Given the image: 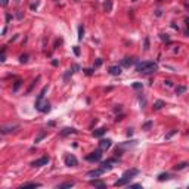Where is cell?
Listing matches in <instances>:
<instances>
[{"label": "cell", "mask_w": 189, "mask_h": 189, "mask_svg": "<svg viewBox=\"0 0 189 189\" xmlns=\"http://www.w3.org/2000/svg\"><path fill=\"white\" fill-rule=\"evenodd\" d=\"M37 6H38V2H37V3H32V5L30 6V8H31V9L34 10V9H37Z\"/></svg>", "instance_id": "obj_43"}, {"label": "cell", "mask_w": 189, "mask_h": 189, "mask_svg": "<svg viewBox=\"0 0 189 189\" xmlns=\"http://www.w3.org/2000/svg\"><path fill=\"white\" fill-rule=\"evenodd\" d=\"M90 185H92V186H96V188H99V189H105L106 188V183H103V182L99 180V179L90 180Z\"/></svg>", "instance_id": "obj_11"}, {"label": "cell", "mask_w": 189, "mask_h": 189, "mask_svg": "<svg viewBox=\"0 0 189 189\" xmlns=\"http://www.w3.org/2000/svg\"><path fill=\"white\" fill-rule=\"evenodd\" d=\"M101 65H102V59H101V58H97V59L95 61V67L97 68V67H101Z\"/></svg>", "instance_id": "obj_37"}, {"label": "cell", "mask_w": 189, "mask_h": 189, "mask_svg": "<svg viewBox=\"0 0 189 189\" xmlns=\"http://www.w3.org/2000/svg\"><path fill=\"white\" fill-rule=\"evenodd\" d=\"M9 3V0H2V6H6Z\"/></svg>", "instance_id": "obj_47"}, {"label": "cell", "mask_w": 189, "mask_h": 189, "mask_svg": "<svg viewBox=\"0 0 189 189\" xmlns=\"http://www.w3.org/2000/svg\"><path fill=\"white\" fill-rule=\"evenodd\" d=\"M103 9H105V12H111V10H112V0H105Z\"/></svg>", "instance_id": "obj_20"}, {"label": "cell", "mask_w": 189, "mask_h": 189, "mask_svg": "<svg viewBox=\"0 0 189 189\" xmlns=\"http://www.w3.org/2000/svg\"><path fill=\"white\" fill-rule=\"evenodd\" d=\"M74 133H77V130L74 127H65V129L61 130V136H68V134H74Z\"/></svg>", "instance_id": "obj_12"}, {"label": "cell", "mask_w": 189, "mask_h": 189, "mask_svg": "<svg viewBox=\"0 0 189 189\" xmlns=\"http://www.w3.org/2000/svg\"><path fill=\"white\" fill-rule=\"evenodd\" d=\"M136 174H139L138 168H130V170H126L124 173H123V177H129V179H132V177H134Z\"/></svg>", "instance_id": "obj_8"}, {"label": "cell", "mask_w": 189, "mask_h": 189, "mask_svg": "<svg viewBox=\"0 0 189 189\" xmlns=\"http://www.w3.org/2000/svg\"><path fill=\"white\" fill-rule=\"evenodd\" d=\"M103 173H105V170H103V168L101 167V168H96V170L89 171V173H87V176H89V177H99V176H102Z\"/></svg>", "instance_id": "obj_9"}, {"label": "cell", "mask_w": 189, "mask_h": 189, "mask_svg": "<svg viewBox=\"0 0 189 189\" xmlns=\"http://www.w3.org/2000/svg\"><path fill=\"white\" fill-rule=\"evenodd\" d=\"M151 127H152V121H146V123L142 126V129H143V130H149Z\"/></svg>", "instance_id": "obj_31"}, {"label": "cell", "mask_w": 189, "mask_h": 189, "mask_svg": "<svg viewBox=\"0 0 189 189\" xmlns=\"http://www.w3.org/2000/svg\"><path fill=\"white\" fill-rule=\"evenodd\" d=\"M189 166V162H180V164H177V166H174V170H183V168H186V167Z\"/></svg>", "instance_id": "obj_24"}, {"label": "cell", "mask_w": 189, "mask_h": 189, "mask_svg": "<svg viewBox=\"0 0 189 189\" xmlns=\"http://www.w3.org/2000/svg\"><path fill=\"white\" fill-rule=\"evenodd\" d=\"M129 188H134V189H138V188H142L140 185H138V183H134V185H129Z\"/></svg>", "instance_id": "obj_42"}, {"label": "cell", "mask_w": 189, "mask_h": 189, "mask_svg": "<svg viewBox=\"0 0 189 189\" xmlns=\"http://www.w3.org/2000/svg\"><path fill=\"white\" fill-rule=\"evenodd\" d=\"M42 183H37V182H28V183H24L21 185V189H25V188H40Z\"/></svg>", "instance_id": "obj_15"}, {"label": "cell", "mask_w": 189, "mask_h": 189, "mask_svg": "<svg viewBox=\"0 0 189 189\" xmlns=\"http://www.w3.org/2000/svg\"><path fill=\"white\" fill-rule=\"evenodd\" d=\"M158 69V65L152 61H145V62H139L136 65V71L142 74H152Z\"/></svg>", "instance_id": "obj_1"}, {"label": "cell", "mask_w": 189, "mask_h": 189, "mask_svg": "<svg viewBox=\"0 0 189 189\" xmlns=\"http://www.w3.org/2000/svg\"><path fill=\"white\" fill-rule=\"evenodd\" d=\"M123 117H124V115H123V114H121V115H117L115 121H120V120H123Z\"/></svg>", "instance_id": "obj_46"}, {"label": "cell", "mask_w": 189, "mask_h": 189, "mask_svg": "<svg viewBox=\"0 0 189 189\" xmlns=\"http://www.w3.org/2000/svg\"><path fill=\"white\" fill-rule=\"evenodd\" d=\"M47 162H49V157H42L36 160V161H32L31 167H43V166H47Z\"/></svg>", "instance_id": "obj_4"}, {"label": "cell", "mask_w": 189, "mask_h": 189, "mask_svg": "<svg viewBox=\"0 0 189 189\" xmlns=\"http://www.w3.org/2000/svg\"><path fill=\"white\" fill-rule=\"evenodd\" d=\"M111 145H112V140H111V139H101V142H99V148H101L102 151L109 149Z\"/></svg>", "instance_id": "obj_7"}, {"label": "cell", "mask_w": 189, "mask_h": 189, "mask_svg": "<svg viewBox=\"0 0 189 189\" xmlns=\"http://www.w3.org/2000/svg\"><path fill=\"white\" fill-rule=\"evenodd\" d=\"M143 49H145V50H149V38H145V47H143Z\"/></svg>", "instance_id": "obj_35"}, {"label": "cell", "mask_w": 189, "mask_h": 189, "mask_svg": "<svg viewBox=\"0 0 189 189\" xmlns=\"http://www.w3.org/2000/svg\"><path fill=\"white\" fill-rule=\"evenodd\" d=\"M15 2H16V3H19V2H21V0H15Z\"/></svg>", "instance_id": "obj_50"}, {"label": "cell", "mask_w": 189, "mask_h": 189, "mask_svg": "<svg viewBox=\"0 0 189 189\" xmlns=\"http://www.w3.org/2000/svg\"><path fill=\"white\" fill-rule=\"evenodd\" d=\"M105 133H106V127H101V129H96L93 132V136H95V138H101V136H103Z\"/></svg>", "instance_id": "obj_16"}, {"label": "cell", "mask_w": 189, "mask_h": 189, "mask_svg": "<svg viewBox=\"0 0 189 189\" xmlns=\"http://www.w3.org/2000/svg\"><path fill=\"white\" fill-rule=\"evenodd\" d=\"M186 92V87L185 86H177L176 87V95H182V93Z\"/></svg>", "instance_id": "obj_26"}, {"label": "cell", "mask_w": 189, "mask_h": 189, "mask_svg": "<svg viewBox=\"0 0 189 189\" xmlns=\"http://www.w3.org/2000/svg\"><path fill=\"white\" fill-rule=\"evenodd\" d=\"M160 37H161V40H164V42H167V43L170 42V38H168V36H167V34H161Z\"/></svg>", "instance_id": "obj_36"}, {"label": "cell", "mask_w": 189, "mask_h": 189, "mask_svg": "<svg viewBox=\"0 0 189 189\" xmlns=\"http://www.w3.org/2000/svg\"><path fill=\"white\" fill-rule=\"evenodd\" d=\"M136 64V59L134 58H124V59H121V65L123 67H130V65Z\"/></svg>", "instance_id": "obj_13"}, {"label": "cell", "mask_w": 189, "mask_h": 189, "mask_svg": "<svg viewBox=\"0 0 189 189\" xmlns=\"http://www.w3.org/2000/svg\"><path fill=\"white\" fill-rule=\"evenodd\" d=\"M19 62H21V64H25V62H28V55H27V53H24V55L19 56Z\"/></svg>", "instance_id": "obj_30"}, {"label": "cell", "mask_w": 189, "mask_h": 189, "mask_svg": "<svg viewBox=\"0 0 189 189\" xmlns=\"http://www.w3.org/2000/svg\"><path fill=\"white\" fill-rule=\"evenodd\" d=\"M164 84H166L167 87H171V86H173V83H171L170 80H166V81H164Z\"/></svg>", "instance_id": "obj_40"}, {"label": "cell", "mask_w": 189, "mask_h": 189, "mask_svg": "<svg viewBox=\"0 0 189 189\" xmlns=\"http://www.w3.org/2000/svg\"><path fill=\"white\" fill-rule=\"evenodd\" d=\"M112 164H115V158H111V160H106V161H102V164H101V167L103 168L105 171H109L111 168H112Z\"/></svg>", "instance_id": "obj_6"}, {"label": "cell", "mask_w": 189, "mask_h": 189, "mask_svg": "<svg viewBox=\"0 0 189 189\" xmlns=\"http://www.w3.org/2000/svg\"><path fill=\"white\" fill-rule=\"evenodd\" d=\"M83 71H84L86 75H92V73H93V69H90V68H86V69H83Z\"/></svg>", "instance_id": "obj_39"}, {"label": "cell", "mask_w": 189, "mask_h": 189, "mask_svg": "<svg viewBox=\"0 0 189 189\" xmlns=\"http://www.w3.org/2000/svg\"><path fill=\"white\" fill-rule=\"evenodd\" d=\"M77 164H79V161H77V158L74 157V155H71V154H69V155H67V157H65V166L75 167Z\"/></svg>", "instance_id": "obj_5"}, {"label": "cell", "mask_w": 189, "mask_h": 189, "mask_svg": "<svg viewBox=\"0 0 189 189\" xmlns=\"http://www.w3.org/2000/svg\"><path fill=\"white\" fill-rule=\"evenodd\" d=\"M132 87L136 89V90H139V89H142V83H139V81H136V83L132 84Z\"/></svg>", "instance_id": "obj_33"}, {"label": "cell", "mask_w": 189, "mask_h": 189, "mask_svg": "<svg viewBox=\"0 0 189 189\" xmlns=\"http://www.w3.org/2000/svg\"><path fill=\"white\" fill-rule=\"evenodd\" d=\"M185 22H186V27H188V34H189V18L186 19V21H185Z\"/></svg>", "instance_id": "obj_49"}, {"label": "cell", "mask_w": 189, "mask_h": 189, "mask_svg": "<svg viewBox=\"0 0 189 189\" xmlns=\"http://www.w3.org/2000/svg\"><path fill=\"white\" fill-rule=\"evenodd\" d=\"M101 158H102V149L99 148V149H96V151H93L90 155H87V157H86V160H87V161L95 162V161H99Z\"/></svg>", "instance_id": "obj_3"}, {"label": "cell", "mask_w": 189, "mask_h": 189, "mask_svg": "<svg viewBox=\"0 0 189 189\" xmlns=\"http://www.w3.org/2000/svg\"><path fill=\"white\" fill-rule=\"evenodd\" d=\"M58 64H59V62H58L56 59H53V61H52V65H53V67H58Z\"/></svg>", "instance_id": "obj_44"}, {"label": "cell", "mask_w": 189, "mask_h": 189, "mask_svg": "<svg viewBox=\"0 0 189 189\" xmlns=\"http://www.w3.org/2000/svg\"><path fill=\"white\" fill-rule=\"evenodd\" d=\"M38 80H40V75H38V77H36V79L32 80V83H31V86H30V87L27 89V95H28V93H30V92H31V90H32V87H34V84H36L37 81H38Z\"/></svg>", "instance_id": "obj_27"}, {"label": "cell", "mask_w": 189, "mask_h": 189, "mask_svg": "<svg viewBox=\"0 0 189 189\" xmlns=\"http://www.w3.org/2000/svg\"><path fill=\"white\" fill-rule=\"evenodd\" d=\"M114 154H115V157H121V155H123V149H121V148H117Z\"/></svg>", "instance_id": "obj_34"}, {"label": "cell", "mask_w": 189, "mask_h": 189, "mask_svg": "<svg viewBox=\"0 0 189 189\" xmlns=\"http://www.w3.org/2000/svg\"><path fill=\"white\" fill-rule=\"evenodd\" d=\"M129 182H130L129 177H123V179H120V180H117L115 182V186H124V185H127Z\"/></svg>", "instance_id": "obj_21"}, {"label": "cell", "mask_w": 189, "mask_h": 189, "mask_svg": "<svg viewBox=\"0 0 189 189\" xmlns=\"http://www.w3.org/2000/svg\"><path fill=\"white\" fill-rule=\"evenodd\" d=\"M109 74L111 75H120L121 68L118 67V65H112V67H109Z\"/></svg>", "instance_id": "obj_14"}, {"label": "cell", "mask_w": 189, "mask_h": 189, "mask_svg": "<svg viewBox=\"0 0 189 189\" xmlns=\"http://www.w3.org/2000/svg\"><path fill=\"white\" fill-rule=\"evenodd\" d=\"M0 61H2V62H5V61H6V56H5V52H2V55H0Z\"/></svg>", "instance_id": "obj_41"}, {"label": "cell", "mask_w": 189, "mask_h": 189, "mask_svg": "<svg viewBox=\"0 0 189 189\" xmlns=\"http://www.w3.org/2000/svg\"><path fill=\"white\" fill-rule=\"evenodd\" d=\"M19 126L18 124H12V126H5V127H2V134H6L9 133V132H15V130L18 129Z\"/></svg>", "instance_id": "obj_10"}, {"label": "cell", "mask_w": 189, "mask_h": 189, "mask_svg": "<svg viewBox=\"0 0 189 189\" xmlns=\"http://www.w3.org/2000/svg\"><path fill=\"white\" fill-rule=\"evenodd\" d=\"M168 179H171L168 173H161V174L158 176V180H160V182H164V180H168Z\"/></svg>", "instance_id": "obj_23"}, {"label": "cell", "mask_w": 189, "mask_h": 189, "mask_svg": "<svg viewBox=\"0 0 189 189\" xmlns=\"http://www.w3.org/2000/svg\"><path fill=\"white\" fill-rule=\"evenodd\" d=\"M73 73H74V69H73V68H71V69H68V71L65 73V75H64V80H65V83H67V81H68V80H69V77L73 75Z\"/></svg>", "instance_id": "obj_25"}, {"label": "cell", "mask_w": 189, "mask_h": 189, "mask_svg": "<svg viewBox=\"0 0 189 189\" xmlns=\"http://www.w3.org/2000/svg\"><path fill=\"white\" fill-rule=\"evenodd\" d=\"M74 185H75V182H73V180H69V182H64V183L58 185V189H65V188H73Z\"/></svg>", "instance_id": "obj_17"}, {"label": "cell", "mask_w": 189, "mask_h": 189, "mask_svg": "<svg viewBox=\"0 0 189 189\" xmlns=\"http://www.w3.org/2000/svg\"><path fill=\"white\" fill-rule=\"evenodd\" d=\"M21 84H22V81H21V80H16L15 84H14V87H12V90H14V92H18V89L21 87Z\"/></svg>", "instance_id": "obj_28"}, {"label": "cell", "mask_w": 189, "mask_h": 189, "mask_svg": "<svg viewBox=\"0 0 189 189\" xmlns=\"http://www.w3.org/2000/svg\"><path fill=\"white\" fill-rule=\"evenodd\" d=\"M16 18H18V19H21V18H22V14H21L19 10H18V14H16Z\"/></svg>", "instance_id": "obj_48"}, {"label": "cell", "mask_w": 189, "mask_h": 189, "mask_svg": "<svg viewBox=\"0 0 189 189\" xmlns=\"http://www.w3.org/2000/svg\"><path fill=\"white\" fill-rule=\"evenodd\" d=\"M162 106H166V103H164L162 101H157L155 103H154V109H155V111H160Z\"/></svg>", "instance_id": "obj_22"}, {"label": "cell", "mask_w": 189, "mask_h": 189, "mask_svg": "<svg viewBox=\"0 0 189 189\" xmlns=\"http://www.w3.org/2000/svg\"><path fill=\"white\" fill-rule=\"evenodd\" d=\"M46 136H47V132H42V133H38V134H37V138L34 139V143H36V145H37V143H40L43 139L46 138Z\"/></svg>", "instance_id": "obj_18"}, {"label": "cell", "mask_w": 189, "mask_h": 189, "mask_svg": "<svg viewBox=\"0 0 189 189\" xmlns=\"http://www.w3.org/2000/svg\"><path fill=\"white\" fill-rule=\"evenodd\" d=\"M83 37H84V27L80 25L79 27V40H83Z\"/></svg>", "instance_id": "obj_29"}, {"label": "cell", "mask_w": 189, "mask_h": 189, "mask_svg": "<svg viewBox=\"0 0 189 189\" xmlns=\"http://www.w3.org/2000/svg\"><path fill=\"white\" fill-rule=\"evenodd\" d=\"M176 133H177V130H170V132H168V133L166 134V139H170L171 136H174Z\"/></svg>", "instance_id": "obj_32"}, {"label": "cell", "mask_w": 189, "mask_h": 189, "mask_svg": "<svg viewBox=\"0 0 189 189\" xmlns=\"http://www.w3.org/2000/svg\"><path fill=\"white\" fill-rule=\"evenodd\" d=\"M47 89H49V86H44V87L42 89V92L38 93V96H37V99H36V103H34L36 109H40V106H42V103H43V97H44V95H46Z\"/></svg>", "instance_id": "obj_2"}, {"label": "cell", "mask_w": 189, "mask_h": 189, "mask_svg": "<svg viewBox=\"0 0 189 189\" xmlns=\"http://www.w3.org/2000/svg\"><path fill=\"white\" fill-rule=\"evenodd\" d=\"M74 53H75V56H80V47L79 46H74Z\"/></svg>", "instance_id": "obj_38"}, {"label": "cell", "mask_w": 189, "mask_h": 189, "mask_svg": "<svg viewBox=\"0 0 189 189\" xmlns=\"http://www.w3.org/2000/svg\"><path fill=\"white\" fill-rule=\"evenodd\" d=\"M133 134V129H129L127 130V136H132Z\"/></svg>", "instance_id": "obj_45"}, {"label": "cell", "mask_w": 189, "mask_h": 189, "mask_svg": "<svg viewBox=\"0 0 189 189\" xmlns=\"http://www.w3.org/2000/svg\"><path fill=\"white\" fill-rule=\"evenodd\" d=\"M38 111H40V112H49V111H50V103H49V102H43Z\"/></svg>", "instance_id": "obj_19"}]
</instances>
